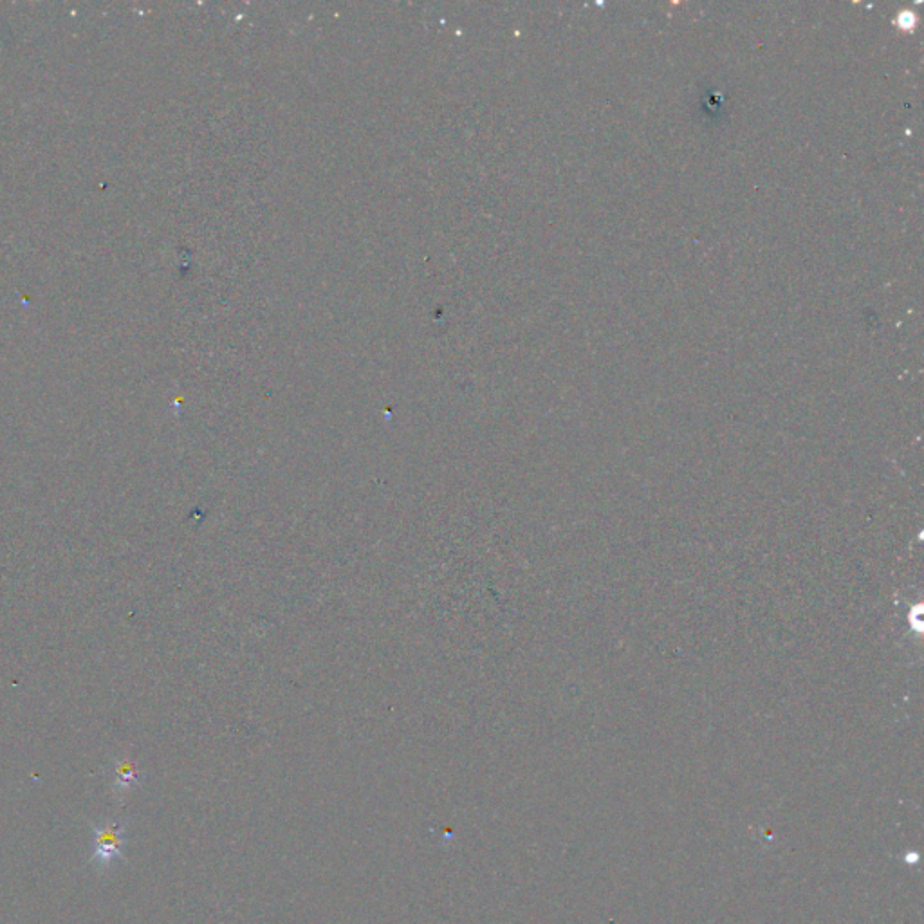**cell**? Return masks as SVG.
Instances as JSON below:
<instances>
[{
    "instance_id": "1",
    "label": "cell",
    "mask_w": 924,
    "mask_h": 924,
    "mask_svg": "<svg viewBox=\"0 0 924 924\" xmlns=\"http://www.w3.org/2000/svg\"><path fill=\"white\" fill-rule=\"evenodd\" d=\"M94 852L91 863L100 870L109 869L114 861L118 860L125 845V831L123 823L107 822L103 825H94Z\"/></svg>"
},
{
    "instance_id": "2",
    "label": "cell",
    "mask_w": 924,
    "mask_h": 924,
    "mask_svg": "<svg viewBox=\"0 0 924 924\" xmlns=\"http://www.w3.org/2000/svg\"><path fill=\"white\" fill-rule=\"evenodd\" d=\"M138 771L130 762H123L116 769V789L118 791H127L132 786L138 784Z\"/></svg>"
}]
</instances>
